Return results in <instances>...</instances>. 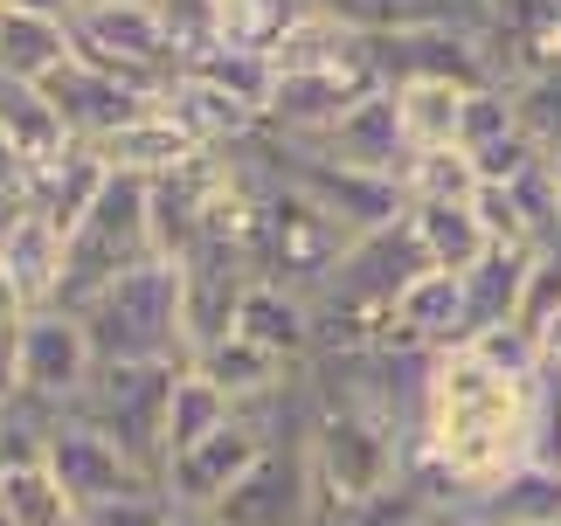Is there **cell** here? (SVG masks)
Here are the masks:
<instances>
[{
	"mask_svg": "<svg viewBox=\"0 0 561 526\" xmlns=\"http://www.w3.org/2000/svg\"><path fill=\"white\" fill-rule=\"evenodd\" d=\"M8 14H35V21H62V28H77L83 0H0Z\"/></svg>",
	"mask_w": 561,
	"mask_h": 526,
	"instance_id": "33",
	"label": "cell"
},
{
	"mask_svg": "<svg viewBox=\"0 0 561 526\" xmlns=\"http://www.w3.org/2000/svg\"><path fill=\"white\" fill-rule=\"evenodd\" d=\"M62 229H49L35 208H21L8 229H0V271L21 298H28V312H49L62 298Z\"/></svg>",
	"mask_w": 561,
	"mask_h": 526,
	"instance_id": "15",
	"label": "cell"
},
{
	"mask_svg": "<svg viewBox=\"0 0 561 526\" xmlns=\"http://www.w3.org/2000/svg\"><path fill=\"white\" fill-rule=\"evenodd\" d=\"M527 465L561 471V367H534L527 375Z\"/></svg>",
	"mask_w": 561,
	"mask_h": 526,
	"instance_id": "29",
	"label": "cell"
},
{
	"mask_svg": "<svg viewBox=\"0 0 561 526\" xmlns=\"http://www.w3.org/2000/svg\"><path fill=\"white\" fill-rule=\"evenodd\" d=\"M91 375H98V354H91L83 319L62 312V305L28 312V325H21V340H14V388H21V402H35L49 415H70L83 402V388H91Z\"/></svg>",
	"mask_w": 561,
	"mask_h": 526,
	"instance_id": "6",
	"label": "cell"
},
{
	"mask_svg": "<svg viewBox=\"0 0 561 526\" xmlns=\"http://www.w3.org/2000/svg\"><path fill=\"white\" fill-rule=\"evenodd\" d=\"M236 340L264 346V354L291 361V367H312V354H319V319H312V298L285 291V284L250 277V284H243V305H236Z\"/></svg>",
	"mask_w": 561,
	"mask_h": 526,
	"instance_id": "14",
	"label": "cell"
},
{
	"mask_svg": "<svg viewBox=\"0 0 561 526\" xmlns=\"http://www.w3.org/2000/svg\"><path fill=\"white\" fill-rule=\"evenodd\" d=\"M465 526H561V471L520 465L458 513Z\"/></svg>",
	"mask_w": 561,
	"mask_h": 526,
	"instance_id": "20",
	"label": "cell"
},
{
	"mask_svg": "<svg viewBox=\"0 0 561 526\" xmlns=\"http://www.w3.org/2000/svg\"><path fill=\"white\" fill-rule=\"evenodd\" d=\"M194 367H202V375H208L215 388L229 395V402H236V415H243V409H256V402H271V395H285L298 375H306V367L277 361V354H264V346H250V340H236V333H229L222 346H208V354L194 361Z\"/></svg>",
	"mask_w": 561,
	"mask_h": 526,
	"instance_id": "19",
	"label": "cell"
},
{
	"mask_svg": "<svg viewBox=\"0 0 561 526\" xmlns=\"http://www.w3.org/2000/svg\"><path fill=\"white\" fill-rule=\"evenodd\" d=\"M319 160H333V167H347V173H375V181H402V167H409V146H402V118H396V91H381L375 98H360L340 125H327L319 139H306Z\"/></svg>",
	"mask_w": 561,
	"mask_h": 526,
	"instance_id": "12",
	"label": "cell"
},
{
	"mask_svg": "<svg viewBox=\"0 0 561 526\" xmlns=\"http://www.w3.org/2000/svg\"><path fill=\"white\" fill-rule=\"evenodd\" d=\"M77 56L112 70L118 83L160 98L181 77V42L167 28V8H83L77 14Z\"/></svg>",
	"mask_w": 561,
	"mask_h": 526,
	"instance_id": "5",
	"label": "cell"
},
{
	"mask_svg": "<svg viewBox=\"0 0 561 526\" xmlns=\"http://www.w3.org/2000/svg\"><path fill=\"white\" fill-rule=\"evenodd\" d=\"M98 160L112 167V173H133V181H167V173H181L187 160H202V146H194L187 132L153 104V112L133 118V125L118 132V139H104V146H98Z\"/></svg>",
	"mask_w": 561,
	"mask_h": 526,
	"instance_id": "17",
	"label": "cell"
},
{
	"mask_svg": "<svg viewBox=\"0 0 561 526\" xmlns=\"http://www.w3.org/2000/svg\"><path fill=\"white\" fill-rule=\"evenodd\" d=\"M0 499L14 526H77V499L56 485L42 457H0Z\"/></svg>",
	"mask_w": 561,
	"mask_h": 526,
	"instance_id": "26",
	"label": "cell"
},
{
	"mask_svg": "<svg viewBox=\"0 0 561 526\" xmlns=\"http://www.w3.org/2000/svg\"><path fill=\"white\" fill-rule=\"evenodd\" d=\"M174 519V499L160 485H139V492H118V499H98V506H83L77 526H167Z\"/></svg>",
	"mask_w": 561,
	"mask_h": 526,
	"instance_id": "32",
	"label": "cell"
},
{
	"mask_svg": "<svg viewBox=\"0 0 561 526\" xmlns=\"http://www.w3.org/2000/svg\"><path fill=\"white\" fill-rule=\"evenodd\" d=\"M153 250V181H133V173H112L104 194L91 202V215L77 222L70 250H62V312H83L104 284H118L125 271H139Z\"/></svg>",
	"mask_w": 561,
	"mask_h": 526,
	"instance_id": "3",
	"label": "cell"
},
{
	"mask_svg": "<svg viewBox=\"0 0 561 526\" xmlns=\"http://www.w3.org/2000/svg\"><path fill=\"white\" fill-rule=\"evenodd\" d=\"M465 340H471L465 277H450V271H423L396 305H388V354L437 361V354H450V346H465Z\"/></svg>",
	"mask_w": 561,
	"mask_h": 526,
	"instance_id": "11",
	"label": "cell"
},
{
	"mask_svg": "<svg viewBox=\"0 0 561 526\" xmlns=\"http://www.w3.org/2000/svg\"><path fill=\"white\" fill-rule=\"evenodd\" d=\"M396 91V118H402V146L409 152H465V83H437V77H416V83H388Z\"/></svg>",
	"mask_w": 561,
	"mask_h": 526,
	"instance_id": "16",
	"label": "cell"
},
{
	"mask_svg": "<svg viewBox=\"0 0 561 526\" xmlns=\"http://www.w3.org/2000/svg\"><path fill=\"white\" fill-rule=\"evenodd\" d=\"M306 14H312V0H208V49L271 56Z\"/></svg>",
	"mask_w": 561,
	"mask_h": 526,
	"instance_id": "21",
	"label": "cell"
},
{
	"mask_svg": "<svg viewBox=\"0 0 561 526\" xmlns=\"http://www.w3.org/2000/svg\"><path fill=\"white\" fill-rule=\"evenodd\" d=\"M527 465V381H506L471 354L430 361L416 402V444H409V485L437 513H465L506 471Z\"/></svg>",
	"mask_w": 561,
	"mask_h": 526,
	"instance_id": "1",
	"label": "cell"
},
{
	"mask_svg": "<svg viewBox=\"0 0 561 526\" xmlns=\"http://www.w3.org/2000/svg\"><path fill=\"white\" fill-rule=\"evenodd\" d=\"M104 181H112V167H104L91 146H70L56 167H42V173H35V187H28V208H35L49 229H62V243H70V236H77V222L91 215V202L104 194Z\"/></svg>",
	"mask_w": 561,
	"mask_h": 526,
	"instance_id": "18",
	"label": "cell"
},
{
	"mask_svg": "<svg viewBox=\"0 0 561 526\" xmlns=\"http://www.w3.org/2000/svg\"><path fill=\"white\" fill-rule=\"evenodd\" d=\"M70 56H77V35L62 21H35V14L0 8V77L8 83H49Z\"/></svg>",
	"mask_w": 561,
	"mask_h": 526,
	"instance_id": "24",
	"label": "cell"
},
{
	"mask_svg": "<svg viewBox=\"0 0 561 526\" xmlns=\"http://www.w3.org/2000/svg\"><path fill=\"white\" fill-rule=\"evenodd\" d=\"M42 98L56 104V118H62V132H70L77 146H104V139H118L133 118H146L160 98H146V91H133V83H118L112 70H98V62H83V56H70L62 70L42 83Z\"/></svg>",
	"mask_w": 561,
	"mask_h": 526,
	"instance_id": "9",
	"label": "cell"
},
{
	"mask_svg": "<svg viewBox=\"0 0 561 526\" xmlns=\"http://www.w3.org/2000/svg\"><path fill=\"white\" fill-rule=\"evenodd\" d=\"M77 319L98 367H187V271L174 256H146Z\"/></svg>",
	"mask_w": 561,
	"mask_h": 526,
	"instance_id": "2",
	"label": "cell"
},
{
	"mask_svg": "<svg viewBox=\"0 0 561 526\" xmlns=\"http://www.w3.org/2000/svg\"><path fill=\"white\" fill-rule=\"evenodd\" d=\"M554 312H561V236L534 243V256H527V284H520V312H513V325L541 333Z\"/></svg>",
	"mask_w": 561,
	"mask_h": 526,
	"instance_id": "30",
	"label": "cell"
},
{
	"mask_svg": "<svg viewBox=\"0 0 561 526\" xmlns=\"http://www.w3.org/2000/svg\"><path fill=\"white\" fill-rule=\"evenodd\" d=\"M271 444L264 436H256L243 415H236L229 430H215V436H202V444L194 450H181L174 465L160 471V492L174 499V506H187V513H215L222 506V499L243 485V471L256 465V457H264Z\"/></svg>",
	"mask_w": 561,
	"mask_h": 526,
	"instance_id": "10",
	"label": "cell"
},
{
	"mask_svg": "<svg viewBox=\"0 0 561 526\" xmlns=\"http://www.w3.org/2000/svg\"><path fill=\"white\" fill-rule=\"evenodd\" d=\"M160 112L174 118L202 152H236V146H250L256 132H264V112H256V104L229 98L222 83H208V77H194V70H181L160 91Z\"/></svg>",
	"mask_w": 561,
	"mask_h": 526,
	"instance_id": "13",
	"label": "cell"
},
{
	"mask_svg": "<svg viewBox=\"0 0 561 526\" xmlns=\"http://www.w3.org/2000/svg\"><path fill=\"white\" fill-rule=\"evenodd\" d=\"M83 8H167V0H83Z\"/></svg>",
	"mask_w": 561,
	"mask_h": 526,
	"instance_id": "37",
	"label": "cell"
},
{
	"mask_svg": "<svg viewBox=\"0 0 561 526\" xmlns=\"http://www.w3.org/2000/svg\"><path fill=\"white\" fill-rule=\"evenodd\" d=\"M534 340H541V361H548V367H561V312H554V319H548Z\"/></svg>",
	"mask_w": 561,
	"mask_h": 526,
	"instance_id": "34",
	"label": "cell"
},
{
	"mask_svg": "<svg viewBox=\"0 0 561 526\" xmlns=\"http://www.w3.org/2000/svg\"><path fill=\"white\" fill-rule=\"evenodd\" d=\"M527 256H534V250H492L479 271L465 277L471 340L492 333V325H513V312H520V284H527Z\"/></svg>",
	"mask_w": 561,
	"mask_h": 526,
	"instance_id": "27",
	"label": "cell"
},
{
	"mask_svg": "<svg viewBox=\"0 0 561 526\" xmlns=\"http://www.w3.org/2000/svg\"><path fill=\"white\" fill-rule=\"evenodd\" d=\"M471 194H479L471 152H409V167H402V202L409 208H458Z\"/></svg>",
	"mask_w": 561,
	"mask_h": 526,
	"instance_id": "28",
	"label": "cell"
},
{
	"mask_svg": "<svg viewBox=\"0 0 561 526\" xmlns=\"http://www.w3.org/2000/svg\"><path fill=\"white\" fill-rule=\"evenodd\" d=\"M174 375L181 367H98L70 415L104 430L146 478H160L167 471V395H174Z\"/></svg>",
	"mask_w": 561,
	"mask_h": 526,
	"instance_id": "4",
	"label": "cell"
},
{
	"mask_svg": "<svg viewBox=\"0 0 561 526\" xmlns=\"http://www.w3.org/2000/svg\"><path fill=\"white\" fill-rule=\"evenodd\" d=\"M465 346L492 367V375H506V381H527L534 367H541V340H534L527 325H492V333L465 340Z\"/></svg>",
	"mask_w": 561,
	"mask_h": 526,
	"instance_id": "31",
	"label": "cell"
},
{
	"mask_svg": "<svg viewBox=\"0 0 561 526\" xmlns=\"http://www.w3.org/2000/svg\"><path fill=\"white\" fill-rule=\"evenodd\" d=\"M312 513H319V478L306 444H271L243 471V485L215 506L222 526H312Z\"/></svg>",
	"mask_w": 561,
	"mask_h": 526,
	"instance_id": "7",
	"label": "cell"
},
{
	"mask_svg": "<svg viewBox=\"0 0 561 526\" xmlns=\"http://www.w3.org/2000/svg\"><path fill=\"white\" fill-rule=\"evenodd\" d=\"M167 526H222V519H215V513H187V506H174V519H167Z\"/></svg>",
	"mask_w": 561,
	"mask_h": 526,
	"instance_id": "35",
	"label": "cell"
},
{
	"mask_svg": "<svg viewBox=\"0 0 561 526\" xmlns=\"http://www.w3.org/2000/svg\"><path fill=\"white\" fill-rule=\"evenodd\" d=\"M0 139H8L35 173H42V167H56L62 152L77 146L70 132H62L56 104L42 98V83H8V77H0Z\"/></svg>",
	"mask_w": 561,
	"mask_h": 526,
	"instance_id": "22",
	"label": "cell"
},
{
	"mask_svg": "<svg viewBox=\"0 0 561 526\" xmlns=\"http://www.w3.org/2000/svg\"><path fill=\"white\" fill-rule=\"evenodd\" d=\"M409 526H465L458 513H423V519H409Z\"/></svg>",
	"mask_w": 561,
	"mask_h": 526,
	"instance_id": "38",
	"label": "cell"
},
{
	"mask_svg": "<svg viewBox=\"0 0 561 526\" xmlns=\"http://www.w3.org/2000/svg\"><path fill=\"white\" fill-rule=\"evenodd\" d=\"M42 465L56 471V485L83 506H98V499H118V492H139V485H160V478H146L133 457H125L104 430H91L83 415H56L49 436H42Z\"/></svg>",
	"mask_w": 561,
	"mask_h": 526,
	"instance_id": "8",
	"label": "cell"
},
{
	"mask_svg": "<svg viewBox=\"0 0 561 526\" xmlns=\"http://www.w3.org/2000/svg\"><path fill=\"white\" fill-rule=\"evenodd\" d=\"M229 423H236V402L187 361L181 375H174V395H167V465H174L181 450H194L202 436L229 430Z\"/></svg>",
	"mask_w": 561,
	"mask_h": 526,
	"instance_id": "25",
	"label": "cell"
},
{
	"mask_svg": "<svg viewBox=\"0 0 561 526\" xmlns=\"http://www.w3.org/2000/svg\"><path fill=\"white\" fill-rule=\"evenodd\" d=\"M409 229H416V250H423L430 271L471 277L492 256V236H485L479 215H471V202H458V208H409Z\"/></svg>",
	"mask_w": 561,
	"mask_h": 526,
	"instance_id": "23",
	"label": "cell"
},
{
	"mask_svg": "<svg viewBox=\"0 0 561 526\" xmlns=\"http://www.w3.org/2000/svg\"><path fill=\"white\" fill-rule=\"evenodd\" d=\"M0 526H14V519H8V499H0Z\"/></svg>",
	"mask_w": 561,
	"mask_h": 526,
	"instance_id": "39",
	"label": "cell"
},
{
	"mask_svg": "<svg viewBox=\"0 0 561 526\" xmlns=\"http://www.w3.org/2000/svg\"><path fill=\"white\" fill-rule=\"evenodd\" d=\"M541 167H548V187H554V208H561V146L548 152V160H541Z\"/></svg>",
	"mask_w": 561,
	"mask_h": 526,
	"instance_id": "36",
	"label": "cell"
}]
</instances>
